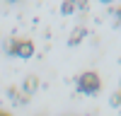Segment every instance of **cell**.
I'll return each instance as SVG.
<instances>
[{"label":"cell","instance_id":"obj_3","mask_svg":"<svg viewBox=\"0 0 121 116\" xmlns=\"http://www.w3.org/2000/svg\"><path fill=\"white\" fill-rule=\"evenodd\" d=\"M0 116H5V114H0Z\"/></svg>","mask_w":121,"mask_h":116},{"label":"cell","instance_id":"obj_1","mask_svg":"<svg viewBox=\"0 0 121 116\" xmlns=\"http://www.w3.org/2000/svg\"><path fill=\"white\" fill-rule=\"evenodd\" d=\"M78 87L82 90L85 94H95L99 90V75L97 73H82L78 80Z\"/></svg>","mask_w":121,"mask_h":116},{"label":"cell","instance_id":"obj_2","mask_svg":"<svg viewBox=\"0 0 121 116\" xmlns=\"http://www.w3.org/2000/svg\"><path fill=\"white\" fill-rule=\"evenodd\" d=\"M10 51H12L15 56H22V58H29L34 51L32 41H24V39H19V41H12V46H10Z\"/></svg>","mask_w":121,"mask_h":116}]
</instances>
